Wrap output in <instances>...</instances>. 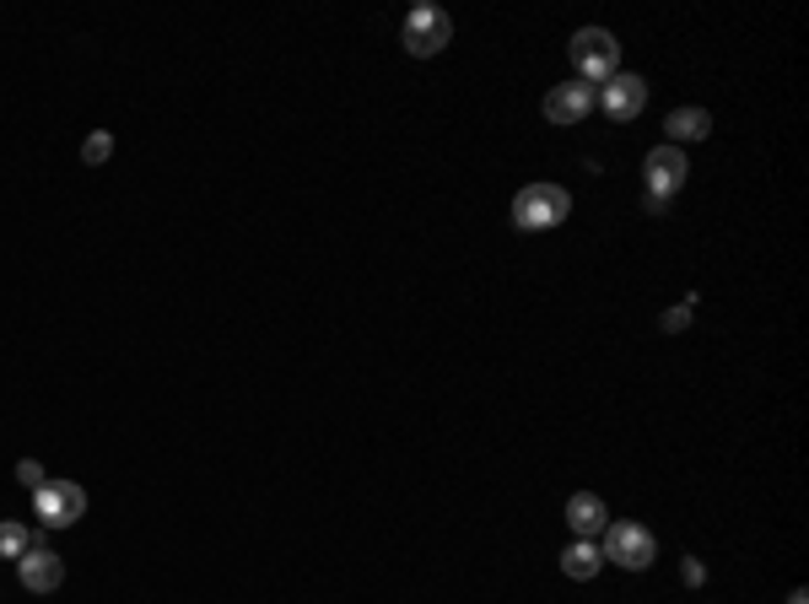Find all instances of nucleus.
<instances>
[{
	"instance_id": "16",
	"label": "nucleus",
	"mask_w": 809,
	"mask_h": 604,
	"mask_svg": "<svg viewBox=\"0 0 809 604\" xmlns=\"http://www.w3.org/2000/svg\"><path fill=\"white\" fill-rule=\"evenodd\" d=\"M17 481H22L28 492H39V486H44V464H39V459H22V464H17Z\"/></svg>"
},
{
	"instance_id": "13",
	"label": "nucleus",
	"mask_w": 809,
	"mask_h": 604,
	"mask_svg": "<svg viewBox=\"0 0 809 604\" xmlns=\"http://www.w3.org/2000/svg\"><path fill=\"white\" fill-rule=\"evenodd\" d=\"M28 546H33L28 524H11V518H6V524H0V561H17Z\"/></svg>"
},
{
	"instance_id": "10",
	"label": "nucleus",
	"mask_w": 809,
	"mask_h": 604,
	"mask_svg": "<svg viewBox=\"0 0 809 604\" xmlns=\"http://www.w3.org/2000/svg\"><path fill=\"white\" fill-rule=\"evenodd\" d=\"M605 497H594V492H578L572 503H567V524H572V535L578 540H594V535H605Z\"/></svg>"
},
{
	"instance_id": "15",
	"label": "nucleus",
	"mask_w": 809,
	"mask_h": 604,
	"mask_svg": "<svg viewBox=\"0 0 809 604\" xmlns=\"http://www.w3.org/2000/svg\"><path fill=\"white\" fill-rule=\"evenodd\" d=\"M691 313H697V298H686L680 308H669V313H664V335H680V330L691 324Z\"/></svg>"
},
{
	"instance_id": "11",
	"label": "nucleus",
	"mask_w": 809,
	"mask_h": 604,
	"mask_svg": "<svg viewBox=\"0 0 809 604\" xmlns=\"http://www.w3.org/2000/svg\"><path fill=\"white\" fill-rule=\"evenodd\" d=\"M664 130H669V147H686V141H708L712 119H708V108H675L664 119Z\"/></svg>"
},
{
	"instance_id": "8",
	"label": "nucleus",
	"mask_w": 809,
	"mask_h": 604,
	"mask_svg": "<svg viewBox=\"0 0 809 604\" xmlns=\"http://www.w3.org/2000/svg\"><path fill=\"white\" fill-rule=\"evenodd\" d=\"M594 103H605V114L610 119H637L643 108H648V82L643 76H626V71H615L605 82V93H594Z\"/></svg>"
},
{
	"instance_id": "17",
	"label": "nucleus",
	"mask_w": 809,
	"mask_h": 604,
	"mask_svg": "<svg viewBox=\"0 0 809 604\" xmlns=\"http://www.w3.org/2000/svg\"><path fill=\"white\" fill-rule=\"evenodd\" d=\"M680 578H686L691 589H702V583H708V567H702L697 556H686V567H680Z\"/></svg>"
},
{
	"instance_id": "9",
	"label": "nucleus",
	"mask_w": 809,
	"mask_h": 604,
	"mask_svg": "<svg viewBox=\"0 0 809 604\" xmlns=\"http://www.w3.org/2000/svg\"><path fill=\"white\" fill-rule=\"evenodd\" d=\"M600 103H594V87L589 82H561L546 93V119L551 125H578V119H589Z\"/></svg>"
},
{
	"instance_id": "1",
	"label": "nucleus",
	"mask_w": 809,
	"mask_h": 604,
	"mask_svg": "<svg viewBox=\"0 0 809 604\" xmlns=\"http://www.w3.org/2000/svg\"><path fill=\"white\" fill-rule=\"evenodd\" d=\"M567 211H572V195L561 184H529L513 201V227L518 233H551L567 222Z\"/></svg>"
},
{
	"instance_id": "7",
	"label": "nucleus",
	"mask_w": 809,
	"mask_h": 604,
	"mask_svg": "<svg viewBox=\"0 0 809 604\" xmlns=\"http://www.w3.org/2000/svg\"><path fill=\"white\" fill-rule=\"evenodd\" d=\"M17 578H22L28 594H54L65 583V561L50 546H28V551L17 556Z\"/></svg>"
},
{
	"instance_id": "2",
	"label": "nucleus",
	"mask_w": 809,
	"mask_h": 604,
	"mask_svg": "<svg viewBox=\"0 0 809 604\" xmlns=\"http://www.w3.org/2000/svg\"><path fill=\"white\" fill-rule=\"evenodd\" d=\"M686 151L680 147H654L648 151V162H643V179H648V211L654 216H664L669 211V201L686 190Z\"/></svg>"
},
{
	"instance_id": "12",
	"label": "nucleus",
	"mask_w": 809,
	"mask_h": 604,
	"mask_svg": "<svg viewBox=\"0 0 809 604\" xmlns=\"http://www.w3.org/2000/svg\"><path fill=\"white\" fill-rule=\"evenodd\" d=\"M600 567H605V551H600L594 540H578V546H567V551H561V572H567V578H578V583H589Z\"/></svg>"
},
{
	"instance_id": "18",
	"label": "nucleus",
	"mask_w": 809,
	"mask_h": 604,
	"mask_svg": "<svg viewBox=\"0 0 809 604\" xmlns=\"http://www.w3.org/2000/svg\"><path fill=\"white\" fill-rule=\"evenodd\" d=\"M788 604H809V594H805V589H794V600H788Z\"/></svg>"
},
{
	"instance_id": "5",
	"label": "nucleus",
	"mask_w": 809,
	"mask_h": 604,
	"mask_svg": "<svg viewBox=\"0 0 809 604\" xmlns=\"http://www.w3.org/2000/svg\"><path fill=\"white\" fill-rule=\"evenodd\" d=\"M33 513L44 518V529H71L82 513H87V492L76 481H44L33 492Z\"/></svg>"
},
{
	"instance_id": "6",
	"label": "nucleus",
	"mask_w": 809,
	"mask_h": 604,
	"mask_svg": "<svg viewBox=\"0 0 809 604\" xmlns=\"http://www.w3.org/2000/svg\"><path fill=\"white\" fill-rule=\"evenodd\" d=\"M605 551L615 567H626V572H648L654 567V535L643 529V524H610V535H605Z\"/></svg>"
},
{
	"instance_id": "14",
	"label": "nucleus",
	"mask_w": 809,
	"mask_h": 604,
	"mask_svg": "<svg viewBox=\"0 0 809 604\" xmlns=\"http://www.w3.org/2000/svg\"><path fill=\"white\" fill-rule=\"evenodd\" d=\"M108 157H114V136H108V130H93V136L82 141V162H87V168H103Z\"/></svg>"
},
{
	"instance_id": "3",
	"label": "nucleus",
	"mask_w": 809,
	"mask_h": 604,
	"mask_svg": "<svg viewBox=\"0 0 809 604\" xmlns=\"http://www.w3.org/2000/svg\"><path fill=\"white\" fill-rule=\"evenodd\" d=\"M572 65L583 71V82H610L621 71V44L610 28H583L572 33Z\"/></svg>"
},
{
	"instance_id": "4",
	"label": "nucleus",
	"mask_w": 809,
	"mask_h": 604,
	"mask_svg": "<svg viewBox=\"0 0 809 604\" xmlns=\"http://www.w3.org/2000/svg\"><path fill=\"white\" fill-rule=\"evenodd\" d=\"M449 39H454V22H449V11H438V6H416L410 17H404L400 28V44L416 60H432V54L449 50Z\"/></svg>"
}]
</instances>
